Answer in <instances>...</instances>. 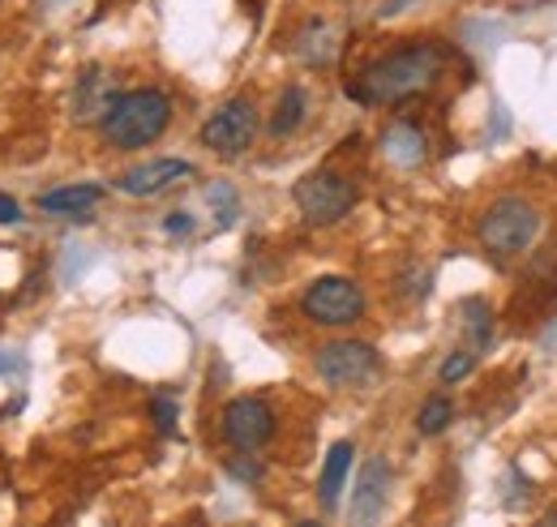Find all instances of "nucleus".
<instances>
[{"label":"nucleus","mask_w":557,"mask_h":527,"mask_svg":"<svg viewBox=\"0 0 557 527\" xmlns=\"http://www.w3.org/2000/svg\"><path fill=\"white\" fill-rule=\"evenodd\" d=\"M300 314L309 322H318V327H351V322L364 318V292L351 279L326 274V279H318V283L305 287Z\"/></svg>","instance_id":"obj_6"},{"label":"nucleus","mask_w":557,"mask_h":527,"mask_svg":"<svg viewBox=\"0 0 557 527\" xmlns=\"http://www.w3.org/2000/svg\"><path fill=\"white\" fill-rule=\"evenodd\" d=\"M103 201V185H61V189H48L39 194V210L44 215H90L95 206Z\"/></svg>","instance_id":"obj_13"},{"label":"nucleus","mask_w":557,"mask_h":527,"mask_svg":"<svg viewBox=\"0 0 557 527\" xmlns=\"http://www.w3.org/2000/svg\"><path fill=\"white\" fill-rule=\"evenodd\" d=\"M296 527H322V524H296Z\"/></svg>","instance_id":"obj_23"},{"label":"nucleus","mask_w":557,"mask_h":527,"mask_svg":"<svg viewBox=\"0 0 557 527\" xmlns=\"http://www.w3.org/2000/svg\"><path fill=\"white\" fill-rule=\"evenodd\" d=\"M351 467V442H335L331 455H326V467H322V480H318V498L326 511L339 506V493H344V480H348Z\"/></svg>","instance_id":"obj_14"},{"label":"nucleus","mask_w":557,"mask_h":527,"mask_svg":"<svg viewBox=\"0 0 557 527\" xmlns=\"http://www.w3.org/2000/svg\"><path fill=\"white\" fill-rule=\"evenodd\" d=\"M189 172L194 168L185 159H150V163H138V168H129L121 176V194H129V198H154V194L181 185Z\"/></svg>","instance_id":"obj_11"},{"label":"nucleus","mask_w":557,"mask_h":527,"mask_svg":"<svg viewBox=\"0 0 557 527\" xmlns=\"http://www.w3.org/2000/svg\"><path fill=\"white\" fill-rule=\"evenodd\" d=\"M446 73V48L437 44H408L395 48L386 57H377L373 65H364L348 82V95L364 108H382V103H404L412 95H424L442 82Z\"/></svg>","instance_id":"obj_1"},{"label":"nucleus","mask_w":557,"mask_h":527,"mask_svg":"<svg viewBox=\"0 0 557 527\" xmlns=\"http://www.w3.org/2000/svg\"><path fill=\"white\" fill-rule=\"evenodd\" d=\"M391 463L373 459L360 467L356 476V493H351V527H373L386 511V498H391Z\"/></svg>","instance_id":"obj_9"},{"label":"nucleus","mask_w":557,"mask_h":527,"mask_svg":"<svg viewBox=\"0 0 557 527\" xmlns=\"http://www.w3.org/2000/svg\"><path fill=\"white\" fill-rule=\"evenodd\" d=\"M13 223H22V201L13 194H0V228H13Z\"/></svg>","instance_id":"obj_20"},{"label":"nucleus","mask_w":557,"mask_h":527,"mask_svg":"<svg viewBox=\"0 0 557 527\" xmlns=\"http://www.w3.org/2000/svg\"><path fill=\"white\" fill-rule=\"evenodd\" d=\"M463 330H468V339H472L476 347H488V343H493V314H488L485 301H468V305H463Z\"/></svg>","instance_id":"obj_17"},{"label":"nucleus","mask_w":557,"mask_h":527,"mask_svg":"<svg viewBox=\"0 0 557 527\" xmlns=\"http://www.w3.org/2000/svg\"><path fill=\"white\" fill-rule=\"evenodd\" d=\"M472 369H476V352H450L446 360H442V382L446 387H459L463 378H472Z\"/></svg>","instance_id":"obj_18"},{"label":"nucleus","mask_w":557,"mask_h":527,"mask_svg":"<svg viewBox=\"0 0 557 527\" xmlns=\"http://www.w3.org/2000/svg\"><path fill=\"white\" fill-rule=\"evenodd\" d=\"M536 232H541V215H536V206L528 198H497L481 215V228H476L485 254L497 258V262L528 254Z\"/></svg>","instance_id":"obj_3"},{"label":"nucleus","mask_w":557,"mask_h":527,"mask_svg":"<svg viewBox=\"0 0 557 527\" xmlns=\"http://www.w3.org/2000/svg\"><path fill=\"white\" fill-rule=\"evenodd\" d=\"M223 438L240 451V455H253L262 451L271 438H275V412L271 403L258 395H240L223 407Z\"/></svg>","instance_id":"obj_8"},{"label":"nucleus","mask_w":557,"mask_h":527,"mask_svg":"<svg viewBox=\"0 0 557 527\" xmlns=\"http://www.w3.org/2000/svg\"><path fill=\"white\" fill-rule=\"evenodd\" d=\"M253 137H258V108H253L249 99H232V103H223L207 125H202V146L214 150L219 159H236V155H245V150L253 146Z\"/></svg>","instance_id":"obj_7"},{"label":"nucleus","mask_w":557,"mask_h":527,"mask_svg":"<svg viewBox=\"0 0 557 527\" xmlns=\"http://www.w3.org/2000/svg\"><path fill=\"white\" fill-rule=\"evenodd\" d=\"M313 369H318V378H322L326 387H335V391H360V387L377 382L382 356H377V347L364 343V339H335V343H326V347L313 356Z\"/></svg>","instance_id":"obj_5"},{"label":"nucleus","mask_w":557,"mask_h":527,"mask_svg":"<svg viewBox=\"0 0 557 527\" xmlns=\"http://www.w3.org/2000/svg\"><path fill=\"white\" fill-rule=\"evenodd\" d=\"M382 150H386V159H391L395 168H417V163H424L429 142H424L420 125L395 121V125H386V133H382Z\"/></svg>","instance_id":"obj_12"},{"label":"nucleus","mask_w":557,"mask_h":527,"mask_svg":"<svg viewBox=\"0 0 557 527\" xmlns=\"http://www.w3.org/2000/svg\"><path fill=\"white\" fill-rule=\"evenodd\" d=\"M150 412H154V425H159L163 433H172V429H176V403H172V399H154V403H150Z\"/></svg>","instance_id":"obj_19"},{"label":"nucleus","mask_w":557,"mask_h":527,"mask_svg":"<svg viewBox=\"0 0 557 527\" xmlns=\"http://www.w3.org/2000/svg\"><path fill=\"white\" fill-rule=\"evenodd\" d=\"M168 125H172V99L154 86H138V90H121V99L99 121V133L116 150H141L159 142Z\"/></svg>","instance_id":"obj_2"},{"label":"nucleus","mask_w":557,"mask_h":527,"mask_svg":"<svg viewBox=\"0 0 557 527\" xmlns=\"http://www.w3.org/2000/svg\"><path fill=\"white\" fill-rule=\"evenodd\" d=\"M116 99H121L116 77H112L108 69L90 65L82 77H77V90H73V117H77L82 125H95V121L108 117V108H112Z\"/></svg>","instance_id":"obj_10"},{"label":"nucleus","mask_w":557,"mask_h":527,"mask_svg":"<svg viewBox=\"0 0 557 527\" xmlns=\"http://www.w3.org/2000/svg\"><path fill=\"white\" fill-rule=\"evenodd\" d=\"M305 112H309V95H305L300 86H287V90L278 95V103H275L271 133H275V137H287V133H296V130H300V121H305Z\"/></svg>","instance_id":"obj_15"},{"label":"nucleus","mask_w":557,"mask_h":527,"mask_svg":"<svg viewBox=\"0 0 557 527\" xmlns=\"http://www.w3.org/2000/svg\"><path fill=\"white\" fill-rule=\"evenodd\" d=\"M292 201L300 210V219L309 228H331L339 219H348L351 206L360 201V189L351 185L344 172H331V168H318L309 176H300L292 185Z\"/></svg>","instance_id":"obj_4"},{"label":"nucleus","mask_w":557,"mask_h":527,"mask_svg":"<svg viewBox=\"0 0 557 527\" xmlns=\"http://www.w3.org/2000/svg\"><path fill=\"white\" fill-rule=\"evenodd\" d=\"M450 420H455V407H450V399L433 395V399H424V407H420L417 429L424 433V438H437V433H442Z\"/></svg>","instance_id":"obj_16"},{"label":"nucleus","mask_w":557,"mask_h":527,"mask_svg":"<svg viewBox=\"0 0 557 527\" xmlns=\"http://www.w3.org/2000/svg\"><path fill=\"white\" fill-rule=\"evenodd\" d=\"M163 228H168V232H189V228H194V219H189V215H168V223H163Z\"/></svg>","instance_id":"obj_21"},{"label":"nucleus","mask_w":557,"mask_h":527,"mask_svg":"<svg viewBox=\"0 0 557 527\" xmlns=\"http://www.w3.org/2000/svg\"><path fill=\"white\" fill-rule=\"evenodd\" d=\"M536 527H557V506H554V511H549V515H545V519H541Z\"/></svg>","instance_id":"obj_22"}]
</instances>
